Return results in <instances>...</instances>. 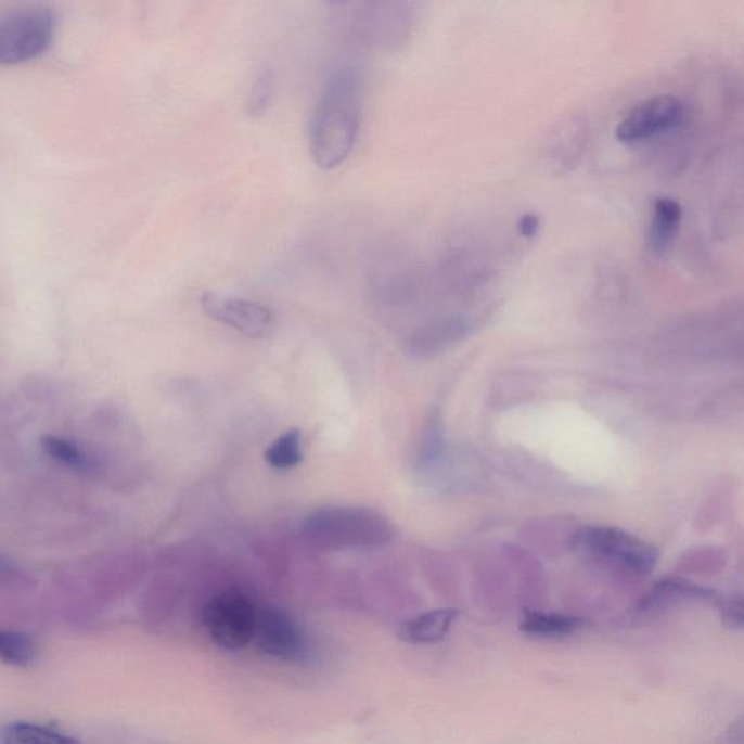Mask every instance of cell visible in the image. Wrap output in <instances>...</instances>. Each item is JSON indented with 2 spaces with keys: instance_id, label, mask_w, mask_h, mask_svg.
Instances as JSON below:
<instances>
[{
  "instance_id": "cell-1",
  "label": "cell",
  "mask_w": 744,
  "mask_h": 744,
  "mask_svg": "<svg viewBox=\"0 0 744 744\" xmlns=\"http://www.w3.org/2000/svg\"><path fill=\"white\" fill-rule=\"evenodd\" d=\"M362 78L357 68L332 73L310 119V151L319 168L345 164L357 143L362 111Z\"/></svg>"
},
{
  "instance_id": "cell-2",
  "label": "cell",
  "mask_w": 744,
  "mask_h": 744,
  "mask_svg": "<svg viewBox=\"0 0 744 744\" xmlns=\"http://www.w3.org/2000/svg\"><path fill=\"white\" fill-rule=\"evenodd\" d=\"M303 536L316 550L335 551L387 544L393 528L386 516L372 509L332 506L307 516Z\"/></svg>"
},
{
  "instance_id": "cell-3",
  "label": "cell",
  "mask_w": 744,
  "mask_h": 744,
  "mask_svg": "<svg viewBox=\"0 0 744 744\" xmlns=\"http://www.w3.org/2000/svg\"><path fill=\"white\" fill-rule=\"evenodd\" d=\"M57 15L47 5L0 8V64L40 57L53 44Z\"/></svg>"
},
{
  "instance_id": "cell-4",
  "label": "cell",
  "mask_w": 744,
  "mask_h": 744,
  "mask_svg": "<svg viewBox=\"0 0 744 744\" xmlns=\"http://www.w3.org/2000/svg\"><path fill=\"white\" fill-rule=\"evenodd\" d=\"M573 549L586 557L614 564L636 575H649L656 567L658 551L640 538L614 527H583L573 537Z\"/></svg>"
},
{
  "instance_id": "cell-5",
  "label": "cell",
  "mask_w": 744,
  "mask_h": 744,
  "mask_svg": "<svg viewBox=\"0 0 744 744\" xmlns=\"http://www.w3.org/2000/svg\"><path fill=\"white\" fill-rule=\"evenodd\" d=\"M258 608L259 605L239 590L217 594L204 606L205 631L221 649H243L254 640Z\"/></svg>"
},
{
  "instance_id": "cell-6",
  "label": "cell",
  "mask_w": 744,
  "mask_h": 744,
  "mask_svg": "<svg viewBox=\"0 0 744 744\" xmlns=\"http://www.w3.org/2000/svg\"><path fill=\"white\" fill-rule=\"evenodd\" d=\"M683 118V102L677 97L649 98L632 108L618 124L615 137L621 143H639L672 130Z\"/></svg>"
},
{
  "instance_id": "cell-7",
  "label": "cell",
  "mask_w": 744,
  "mask_h": 744,
  "mask_svg": "<svg viewBox=\"0 0 744 744\" xmlns=\"http://www.w3.org/2000/svg\"><path fill=\"white\" fill-rule=\"evenodd\" d=\"M201 307L209 318L249 337L268 336L275 323V315L267 306L233 295L204 293Z\"/></svg>"
},
{
  "instance_id": "cell-8",
  "label": "cell",
  "mask_w": 744,
  "mask_h": 744,
  "mask_svg": "<svg viewBox=\"0 0 744 744\" xmlns=\"http://www.w3.org/2000/svg\"><path fill=\"white\" fill-rule=\"evenodd\" d=\"M254 643L260 652L281 660H303L307 654L305 636L293 617L272 606H259Z\"/></svg>"
},
{
  "instance_id": "cell-9",
  "label": "cell",
  "mask_w": 744,
  "mask_h": 744,
  "mask_svg": "<svg viewBox=\"0 0 744 744\" xmlns=\"http://www.w3.org/2000/svg\"><path fill=\"white\" fill-rule=\"evenodd\" d=\"M716 592L703 586L681 579L657 581L639 606L641 613H650L683 601H713Z\"/></svg>"
},
{
  "instance_id": "cell-10",
  "label": "cell",
  "mask_w": 744,
  "mask_h": 744,
  "mask_svg": "<svg viewBox=\"0 0 744 744\" xmlns=\"http://www.w3.org/2000/svg\"><path fill=\"white\" fill-rule=\"evenodd\" d=\"M682 221V207L678 201L658 198L654 203L652 221L647 233L650 249L656 255H665L677 241Z\"/></svg>"
},
{
  "instance_id": "cell-11",
  "label": "cell",
  "mask_w": 744,
  "mask_h": 744,
  "mask_svg": "<svg viewBox=\"0 0 744 744\" xmlns=\"http://www.w3.org/2000/svg\"><path fill=\"white\" fill-rule=\"evenodd\" d=\"M457 615L456 610L429 611L401 624L400 639L410 644H431L440 641L450 632Z\"/></svg>"
},
{
  "instance_id": "cell-12",
  "label": "cell",
  "mask_w": 744,
  "mask_h": 744,
  "mask_svg": "<svg viewBox=\"0 0 744 744\" xmlns=\"http://www.w3.org/2000/svg\"><path fill=\"white\" fill-rule=\"evenodd\" d=\"M2 744H80L79 740L33 722H11L0 733Z\"/></svg>"
},
{
  "instance_id": "cell-13",
  "label": "cell",
  "mask_w": 744,
  "mask_h": 744,
  "mask_svg": "<svg viewBox=\"0 0 744 744\" xmlns=\"http://www.w3.org/2000/svg\"><path fill=\"white\" fill-rule=\"evenodd\" d=\"M580 627V619L570 615L553 613H527L521 621V630L534 637H566Z\"/></svg>"
},
{
  "instance_id": "cell-14",
  "label": "cell",
  "mask_w": 744,
  "mask_h": 744,
  "mask_svg": "<svg viewBox=\"0 0 744 744\" xmlns=\"http://www.w3.org/2000/svg\"><path fill=\"white\" fill-rule=\"evenodd\" d=\"M264 457L265 461L275 470H290L300 464L305 459L302 431L297 427L286 431L269 445Z\"/></svg>"
},
{
  "instance_id": "cell-15",
  "label": "cell",
  "mask_w": 744,
  "mask_h": 744,
  "mask_svg": "<svg viewBox=\"0 0 744 744\" xmlns=\"http://www.w3.org/2000/svg\"><path fill=\"white\" fill-rule=\"evenodd\" d=\"M37 647L31 637L20 631L0 628V662L5 665L25 667L33 665Z\"/></svg>"
},
{
  "instance_id": "cell-16",
  "label": "cell",
  "mask_w": 744,
  "mask_h": 744,
  "mask_svg": "<svg viewBox=\"0 0 744 744\" xmlns=\"http://www.w3.org/2000/svg\"><path fill=\"white\" fill-rule=\"evenodd\" d=\"M41 447L47 456L66 465L68 469L82 473H88L92 470V461L70 440L60 438V436L46 435L42 436Z\"/></svg>"
},
{
  "instance_id": "cell-17",
  "label": "cell",
  "mask_w": 744,
  "mask_h": 744,
  "mask_svg": "<svg viewBox=\"0 0 744 744\" xmlns=\"http://www.w3.org/2000/svg\"><path fill=\"white\" fill-rule=\"evenodd\" d=\"M271 72H260L258 78L255 80L254 87H252L249 102H247V113H249L252 117H260V115H264L269 106V102H271Z\"/></svg>"
},
{
  "instance_id": "cell-18",
  "label": "cell",
  "mask_w": 744,
  "mask_h": 744,
  "mask_svg": "<svg viewBox=\"0 0 744 744\" xmlns=\"http://www.w3.org/2000/svg\"><path fill=\"white\" fill-rule=\"evenodd\" d=\"M442 452V436H440V427L438 416L431 419L429 426L425 439H423L421 461L425 465L435 463Z\"/></svg>"
},
{
  "instance_id": "cell-19",
  "label": "cell",
  "mask_w": 744,
  "mask_h": 744,
  "mask_svg": "<svg viewBox=\"0 0 744 744\" xmlns=\"http://www.w3.org/2000/svg\"><path fill=\"white\" fill-rule=\"evenodd\" d=\"M722 615L724 619L730 624L731 627H742L743 626V602L742 598H731V600L726 601L722 604Z\"/></svg>"
},
{
  "instance_id": "cell-20",
  "label": "cell",
  "mask_w": 744,
  "mask_h": 744,
  "mask_svg": "<svg viewBox=\"0 0 744 744\" xmlns=\"http://www.w3.org/2000/svg\"><path fill=\"white\" fill-rule=\"evenodd\" d=\"M538 229H540V220L536 214H525L517 222V232L524 238L536 236Z\"/></svg>"
}]
</instances>
